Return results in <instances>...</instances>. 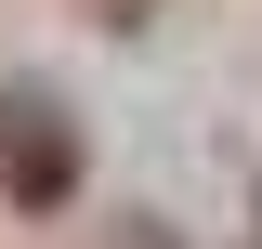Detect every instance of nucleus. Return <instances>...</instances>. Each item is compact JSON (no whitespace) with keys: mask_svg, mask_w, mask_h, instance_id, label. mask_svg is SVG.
<instances>
[{"mask_svg":"<svg viewBox=\"0 0 262 249\" xmlns=\"http://www.w3.org/2000/svg\"><path fill=\"white\" fill-rule=\"evenodd\" d=\"M0 171H13V197H27V210H53V197H79V131H66L53 105L0 92Z\"/></svg>","mask_w":262,"mask_h":249,"instance_id":"obj_1","label":"nucleus"}]
</instances>
